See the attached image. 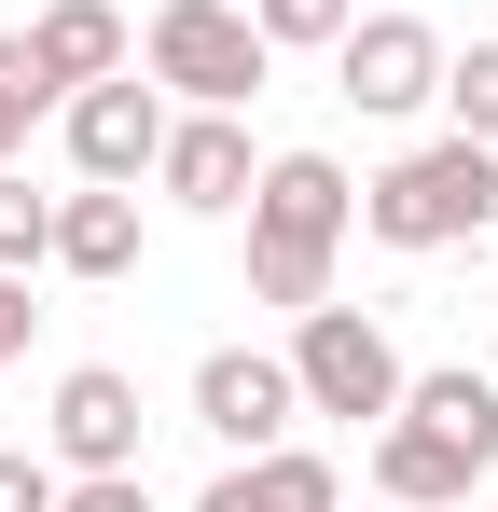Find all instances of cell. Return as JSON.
Listing matches in <instances>:
<instances>
[{"label": "cell", "instance_id": "cell-1", "mask_svg": "<svg viewBox=\"0 0 498 512\" xmlns=\"http://www.w3.org/2000/svg\"><path fill=\"white\" fill-rule=\"evenodd\" d=\"M346 222H360V180L332 167V153H277V167L249 180V305H332V250H346Z\"/></svg>", "mask_w": 498, "mask_h": 512}, {"label": "cell", "instance_id": "cell-2", "mask_svg": "<svg viewBox=\"0 0 498 512\" xmlns=\"http://www.w3.org/2000/svg\"><path fill=\"white\" fill-rule=\"evenodd\" d=\"M360 222H374L388 250H457V236L498 222V153L485 139H429V153H402L388 180H360Z\"/></svg>", "mask_w": 498, "mask_h": 512}, {"label": "cell", "instance_id": "cell-3", "mask_svg": "<svg viewBox=\"0 0 498 512\" xmlns=\"http://www.w3.org/2000/svg\"><path fill=\"white\" fill-rule=\"evenodd\" d=\"M263 28H249V0H166L153 28H139V70H153L180 111H249L263 97Z\"/></svg>", "mask_w": 498, "mask_h": 512}, {"label": "cell", "instance_id": "cell-4", "mask_svg": "<svg viewBox=\"0 0 498 512\" xmlns=\"http://www.w3.org/2000/svg\"><path fill=\"white\" fill-rule=\"evenodd\" d=\"M291 388H305V416L388 429V416H402V346H388V319H360V305H305V319H291Z\"/></svg>", "mask_w": 498, "mask_h": 512}, {"label": "cell", "instance_id": "cell-5", "mask_svg": "<svg viewBox=\"0 0 498 512\" xmlns=\"http://www.w3.org/2000/svg\"><path fill=\"white\" fill-rule=\"evenodd\" d=\"M332 97L360 111V125H402L443 97V28L429 14H360L346 42H332Z\"/></svg>", "mask_w": 498, "mask_h": 512}, {"label": "cell", "instance_id": "cell-6", "mask_svg": "<svg viewBox=\"0 0 498 512\" xmlns=\"http://www.w3.org/2000/svg\"><path fill=\"white\" fill-rule=\"evenodd\" d=\"M291 416H305V388H291L277 346H208V360H194V429H222L236 457L291 443Z\"/></svg>", "mask_w": 498, "mask_h": 512}, {"label": "cell", "instance_id": "cell-7", "mask_svg": "<svg viewBox=\"0 0 498 512\" xmlns=\"http://www.w3.org/2000/svg\"><path fill=\"white\" fill-rule=\"evenodd\" d=\"M56 111H70V167L83 180H153V153H166V84L111 70V84L56 97Z\"/></svg>", "mask_w": 498, "mask_h": 512}, {"label": "cell", "instance_id": "cell-8", "mask_svg": "<svg viewBox=\"0 0 498 512\" xmlns=\"http://www.w3.org/2000/svg\"><path fill=\"white\" fill-rule=\"evenodd\" d=\"M56 471H139V374L111 360L56 374Z\"/></svg>", "mask_w": 498, "mask_h": 512}, {"label": "cell", "instance_id": "cell-9", "mask_svg": "<svg viewBox=\"0 0 498 512\" xmlns=\"http://www.w3.org/2000/svg\"><path fill=\"white\" fill-rule=\"evenodd\" d=\"M153 180L166 194H180V208H208V222H222V208H249V125L236 111H166V153H153Z\"/></svg>", "mask_w": 498, "mask_h": 512}, {"label": "cell", "instance_id": "cell-10", "mask_svg": "<svg viewBox=\"0 0 498 512\" xmlns=\"http://www.w3.org/2000/svg\"><path fill=\"white\" fill-rule=\"evenodd\" d=\"M471 485H485L471 443H443V429H415V416L374 429V499H388V512H457Z\"/></svg>", "mask_w": 498, "mask_h": 512}, {"label": "cell", "instance_id": "cell-11", "mask_svg": "<svg viewBox=\"0 0 498 512\" xmlns=\"http://www.w3.org/2000/svg\"><path fill=\"white\" fill-rule=\"evenodd\" d=\"M28 56H42V84H56V97L139 70V42H125V14H111V0H42V14H28Z\"/></svg>", "mask_w": 498, "mask_h": 512}, {"label": "cell", "instance_id": "cell-12", "mask_svg": "<svg viewBox=\"0 0 498 512\" xmlns=\"http://www.w3.org/2000/svg\"><path fill=\"white\" fill-rule=\"evenodd\" d=\"M194 512H346V485H332L319 443H263V457H236Z\"/></svg>", "mask_w": 498, "mask_h": 512}, {"label": "cell", "instance_id": "cell-13", "mask_svg": "<svg viewBox=\"0 0 498 512\" xmlns=\"http://www.w3.org/2000/svg\"><path fill=\"white\" fill-rule=\"evenodd\" d=\"M56 263H70V277H125V263H139V180L56 194Z\"/></svg>", "mask_w": 498, "mask_h": 512}, {"label": "cell", "instance_id": "cell-14", "mask_svg": "<svg viewBox=\"0 0 498 512\" xmlns=\"http://www.w3.org/2000/svg\"><path fill=\"white\" fill-rule=\"evenodd\" d=\"M402 416L443 429V443H471L498 471V374H471V360H443V374H402Z\"/></svg>", "mask_w": 498, "mask_h": 512}, {"label": "cell", "instance_id": "cell-15", "mask_svg": "<svg viewBox=\"0 0 498 512\" xmlns=\"http://www.w3.org/2000/svg\"><path fill=\"white\" fill-rule=\"evenodd\" d=\"M249 28H263L277 56H332V42L360 28V0H249Z\"/></svg>", "mask_w": 498, "mask_h": 512}, {"label": "cell", "instance_id": "cell-16", "mask_svg": "<svg viewBox=\"0 0 498 512\" xmlns=\"http://www.w3.org/2000/svg\"><path fill=\"white\" fill-rule=\"evenodd\" d=\"M42 111H56V84H42V56H28V28H14V42H0V167L28 153V125H42Z\"/></svg>", "mask_w": 498, "mask_h": 512}, {"label": "cell", "instance_id": "cell-17", "mask_svg": "<svg viewBox=\"0 0 498 512\" xmlns=\"http://www.w3.org/2000/svg\"><path fill=\"white\" fill-rule=\"evenodd\" d=\"M443 111H457V139H485V153H498V42L443 56Z\"/></svg>", "mask_w": 498, "mask_h": 512}, {"label": "cell", "instance_id": "cell-18", "mask_svg": "<svg viewBox=\"0 0 498 512\" xmlns=\"http://www.w3.org/2000/svg\"><path fill=\"white\" fill-rule=\"evenodd\" d=\"M0 263L28 277V263H56V194H28V180L0 167Z\"/></svg>", "mask_w": 498, "mask_h": 512}, {"label": "cell", "instance_id": "cell-19", "mask_svg": "<svg viewBox=\"0 0 498 512\" xmlns=\"http://www.w3.org/2000/svg\"><path fill=\"white\" fill-rule=\"evenodd\" d=\"M56 512H153V485H139V471H70Z\"/></svg>", "mask_w": 498, "mask_h": 512}, {"label": "cell", "instance_id": "cell-20", "mask_svg": "<svg viewBox=\"0 0 498 512\" xmlns=\"http://www.w3.org/2000/svg\"><path fill=\"white\" fill-rule=\"evenodd\" d=\"M56 485H70L56 457H0V512H56Z\"/></svg>", "mask_w": 498, "mask_h": 512}, {"label": "cell", "instance_id": "cell-21", "mask_svg": "<svg viewBox=\"0 0 498 512\" xmlns=\"http://www.w3.org/2000/svg\"><path fill=\"white\" fill-rule=\"evenodd\" d=\"M28 319H42V305H28V277L0 263V360H28Z\"/></svg>", "mask_w": 498, "mask_h": 512}, {"label": "cell", "instance_id": "cell-22", "mask_svg": "<svg viewBox=\"0 0 498 512\" xmlns=\"http://www.w3.org/2000/svg\"><path fill=\"white\" fill-rule=\"evenodd\" d=\"M457 512H471V499H457Z\"/></svg>", "mask_w": 498, "mask_h": 512}]
</instances>
